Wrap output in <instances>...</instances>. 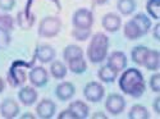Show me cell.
I'll return each instance as SVG.
<instances>
[{
  "mask_svg": "<svg viewBox=\"0 0 160 119\" xmlns=\"http://www.w3.org/2000/svg\"><path fill=\"white\" fill-rule=\"evenodd\" d=\"M119 88L126 95H129L133 99H138L143 95L146 90V82L142 73L136 68L126 69L119 77Z\"/></svg>",
  "mask_w": 160,
  "mask_h": 119,
  "instance_id": "cell-1",
  "label": "cell"
},
{
  "mask_svg": "<svg viewBox=\"0 0 160 119\" xmlns=\"http://www.w3.org/2000/svg\"><path fill=\"white\" fill-rule=\"evenodd\" d=\"M109 37L102 32H98L92 36L87 47V58L92 64H99L108 57Z\"/></svg>",
  "mask_w": 160,
  "mask_h": 119,
  "instance_id": "cell-2",
  "label": "cell"
},
{
  "mask_svg": "<svg viewBox=\"0 0 160 119\" xmlns=\"http://www.w3.org/2000/svg\"><path fill=\"white\" fill-rule=\"evenodd\" d=\"M62 30V21L58 17L48 16L40 21L38 24V36L42 38L55 37Z\"/></svg>",
  "mask_w": 160,
  "mask_h": 119,
  "instance_id": "cell-3",
  "label": "cell"
},
{
  "mask_svg": "<svg viewBox=\"0 0 160 119\" xmlns=\"http://www.w3.org/2000/svg\"><path fill=\"white\" fill-rule=\"evenodd\" d=\"M72 23L74 28H91L94 24V14L91 10L81 8L74 12L72 17Z\"/></svg>",
  "mask_w": 160,
  "mask_h": 119,
  "instance_id": "cell-4",
  "label": "cell"
},
{
  "mask_svg": "<svg viewBox=\"0 0 160 119\" xmlns=\"http://www.w3.org/2000/svg\"><path fill=\"white\" fill-rule=\"evenodd\" d=\"M105 95V88L100 82H88L83 88V96L90 102H99Z\"/></svg>",
  "mask_w": 160,
  "mask_h": 119,
  "instance_id": "cell-5",
  "label": "cell"
},
{
  "mask_svg": "<svg viewBox=\"0 0 160 119\" xmlns=\"http://www.w3.org/2000/svg\"><path fill=\"white\" fill-rule=\"evenodd\" d=\"M105 109L112 115H119L126 109V99L119 94H110L106 97Z\"/></svg>",
  "mask_w": 160,
  "mask_h": 119,
  "instance_id": "cell-6",
  "label": "cell"
},
{
  "mask_svg": "<svg viewBox=\"0 0 160 119\" xmlns=\"http://www.w3.org/2000/svg\"><path fill=\"white\" fill-rule=\"evenodd\" d=\"M30 82L32 83L33 87H44L48 82H49V72L41 67V65H37L33 67L30 71Z\"/></svg>",
  "mask_w": 160,
  "mask_h": 119,
  "instance_id": "cell-7",
  "label": "cell"
},
{
  "mask_svg": "<svg viewBox=\"0 0 160 119\" xmlns=\"http://www.w3.org/2000/svg\"><path fill=\"white\" fill-rule=\"evenodd\" d=\"M108 59V65L112 67L114 71H117L118 73L122 72L127 68V55L124 54L123 51H113L112 54H109L106 57Z\"/></svg>",
  "mask_w": 160,
  "mask_h": 119,
  "instance_id": "cell-8",
  "label": "cell"
},
{
  "mask_svg": "<svg viewBox=\"0 0 160 119\" xmlns=\"http://www.w3.org/2000/svg\"><path fill=\"white\" fill-rule=\"evenodd\" d=\"M55 110H57V105L52 100H49V99H44L41 100L37 107H36V113L38 115V118L41 119H50L54 117L55 114Z\"/></svg>",
  "mask_w": 160,
  "mask_h": 119,
  "instance_id": "cell-9",
  "label": "cell"
},
{
  "mask_svg": "<svg viewBox=\"0 0 160 119\" xmlns=\"http://www.w3.org/2000/svg\"><path fill=\"white\" fill-rule=\"evenodd\" d=\"M0 113H2V117L5 119H13L19 113V105L17 104L16 100L5 99L0 105Z\"/></svg>",
  "mask_w": 160,
  "mask_h": 119,
  "instance_id": "cell-10",
  "label": "cell"
},
{
  "mask_svg": "<svg viewBox=\"0 0 160 119\" xmlns=\"http://www.w3.org/2000/svg\"><path fill=\"white\" fill-rule=\"evenodd\" d=\"M76 94V87L71 82H62L55 87V96L60 101H68Z\"/></svg>",
  "mask_w": 160,
  "mask_h": 119,
  "instance_id": "cell-11",
  "label": "cell"
},
{
  "mask_svg": "<svg viewBox=\"0 0 160 119\" xmlns=\"http://www.w3.org/2000/svg\"><path fill=\"white\" fill-rule=\"evenodd\" d=\"M101 24L105 31L108 32H117L122 26V19L115 13H108L101 19Z\"/></svg>",
  "mask_w": 160,
  "mask_h": 119,
  "instance_id": "cell-12",
  "label": "cell"
},
{
  "mask_svg": "<svg viewBox=\"0 0 160 119\" xmlns=\"http://www.w3.org/2000/svg\"><path fill=\"white\" fill-rule=\"evenodd\" d=\"M37 96H38L37 91L32 86H24L18 92L19 101L23 105H26V107H31V105H33L36 102V100H37Z\"/></svg>",
  "mask_w": 160,
  "mask_h": 119,
  "instance_id": "cell-13",
  "label": "cell"
},
{
  "mask_svg": "<svg viewBox=\"0 0 160 119\" xmlns=\"http://www.w3.org/2000/svg\"><path fill=\"white\" fill-rule=\"evenodd\" d=\"M35 57L41 63H51L55 59V50L50 45H38L36 47Z\"/></svg>",
  "mask_w": 160,
  "mask_h": 119,
  "instance_id": "cell-14",
  "label": "cell"
},
{
  "mask_svg": "<svg viewBox=\"0 0 160 119\" xmlns=\"http://www.w3.org/2000/svg\"><path fill=\"white\" fill-rule=\"evenodd\" d=\"M143 67L148 69V71H151V72H156L159 71V67H160V52L158 50H150L148 51L145 59H143Z\"/></svg>",
  "mask_w": 160,
  "mask_h": 119,
  "instance_id": "cell-15",
  "label": "cell"
},
{
  "mask_svg": "<svg viewBox=\"0 0 160 119\" xmlns=\"http://www.w3.org/2000/svg\"><path fill=\"white\" fill-rule=\"evenodd\" d=\"M68 109L74 114L76 119H86L88 117V113H90L88 105L81 100H76V101L71 102Z\"/></svg>",
  "mask_w": 160,
  "mask_h": 119,
  "instance_id": "cell-16",
  "label": "cell"
},
{
  "mask_svg": "<svg viewBox=\"0 0 160 119\" xmlns=\"http://www.w3.org/2000/svg\"><path fill=\"white\" fill-rule=\"evenodd\" d=\"M35 14L27 10H21L17 14V24L22 30H30L35 23Z\"/></svg>",
  "mask_w": 160,
  "mask_h": 119,
  "instance_id": "cell-17",
  "label": "cell"
},
{
  "mask_svg": "<svg viewBox=\"0 0 160 119\" xmlns=\"http://www.w3.org/2000/svg\"><path fill=\"white\" fill-rule=\"evenodd\" d=\"M98 77L101 82H105V83H113L117 77H118V72L114 71L112 67H109L108 64L102 65V67H100L99 72H98Z\"/></svg>",
  "mask_w": 160,
  "mask_h": 119,
  "instance_id": "cell-18",
  "label": "cell"
},
{
  "mask_svg": "<svg viewBox=\"0 0 160 119\" xmlns=\"http://www.w3.org/2000/svg\"><path fill=\"white\" fill-rule=\"evenodd\" d=\"M81 57H83V50L78 45H68L63 50V58L67 63L73 60V59L81 58Z\"/></svg>",
  "mask_w": 160,
  "mask_h": 119,
  "instance_id": "cell-19",
  "label": "cell"
},
{
  "mask_svg": "<svg viewBox=\"0 0 160 119\" xmlns=\"http://www.w3.org/2000/svg\"><path fill=\"white\" fill-rule=\"evenodd\" d=\"M132 19L135 21L136 24L138 26V28H140L142 36H145L146 33L150 31V28H151V21H150V18L146 14H143V13H138V14H136Z\"/></svg>",
  "mask_w": 160,
  "mask_h": 119,
  "instance_id": "cell-20",
  "label": "cell"
},
{
  "mask_svg": "<svg viewBox=\"0 0 160 119\" xmlns=\"http://www.w3.org/2000/svg\"><path fill=\"white\" fill-rule=\"evenodd\" d=\"M149 51V47H146L143 45H137L132 49L131 51V59L132 62L137 64V65H142L143 64V59L146 57V54H148Z\"/></svg>",
  "mask_w": 160,
  "mask_h": 119,
  "instance_id": "cell-21",
  "label": "cell"
},
{
  "mask_svg": "<svg viewBox=\"0 0 160 119\" xmlns=\"http://www.w3.org/2000/svg\"><path fill=\"white\" fill-rule=\"evenodd\" d=\"M124 36L128 40H137L140 37H142V33L138 28V26L136 24V22L131 19L124 24Z\"/></svg>",
  "mask_w": 160,
  "mask_h": 119,
  "instance_id": "cell-22",
  "label": "cell"
},
{
  "mask_svg": "<svg viewBox=\"0 0 160 119\" xmlns=\"http://www.w3.org/2000/svg\"><path fill=\"white\" fill-rule=\"evenodd\" d=\"M67 67L59 60H52L51 64H50V73L51 76L54 77L55 79H63L65 76H67Z\"/></svg>",
  "mask_w": 160,
  "mask_h": 119,
  "instance_id": "cell-23",
  "label": "cell"
},
{
  "mask_svg": "<svg viewBox=\"0 0 160 119\" xmlns=\"http://www.w3.org/2000/svg\"><path fill=\"white\" fill-rule=\"evenodd\" d=\"M128 118L129 119H149L150 118V113H149L148 109L143 107V105L136 104L129 109Z\"/></svg>",
  "mask_w": 160,
  "mask_h": 119,
  "instance_id": "cell-24",
  "label": "cell"
},
{
  "mask_svg": "<svg viewBox=\"0 0 160 119\" xmlns=\"http://www.w3.org/2000/svg\"><path fill=\"white\" fill-rule=\"evenodd\" d=\"M68 69L74 74H82L87 69V63L83 57L68 62Z\"/></svg>",
  "mask_w": 160,
  "mask_h": 119,
  "instance_id": "cell-25",
  "label": "cell"
},
{
  "mask_svg": "<svg viewBox=\"0 0 160 119\" xmlns=\"http://www.w3.org/2000/svg\"><path fill=\"white\" fill-rule=\"evenodd\" d=\"M117 8L122 16H129L136 9V2L135 0H118Z\"/></svg>",
  "mask_w": 160,
  "mask_h": 119,
  "instance_id": "cell-26",
  "label": "cell"
},
{
  "mask_svg": "<svg viewBox=\"0 0 160 119\" xmlns=\"http://www.w3.org/2000/svg\"><path fill=\"white\" fill-rule=\"evenodd\" d=\"M146 10H148V14L152 19L158 21L160 18V0H148Z\"/></svg>",
  "mask_w": 160,
  "mask_h": 119,
  "instance_id": "cell-27",
  "label": "cell"
},
{
  "mask_svg": "<svg viewBox=\"0 0 160 119\" xmlns=\"http://www.w3.org/2000/svg\"><path fill=\"white\" fill-rule=\"evenodd\" d=\"M14 18H13L10 14H0V30L3 31H7V32H10L14 28Z\"/></svg>",
  "mask_w": 160,
  "mask_h": 119,
  "instance_id": "cell-28",
  "label": "cell"
},
{
  "mask_svg": "<svg viewBox=\"0 0 160 119\" xmlns=\"http://www.w3.org/2000/svg\"><path fill=\"white\" fill-rule=\"evenodd\" d=\"M72 36L77 41H86L91 36V28H74L72 31Z\"/></svg>",
  "mask_w": 160,
  "mask_h": 119,
  "instance_id": "cell-29",
  "label": "cell"
},
{
  "mask_svg": "<svg viewBox=\"0 0 160 119\" xmlns=\"http://www.w3.org/2000/svg\"><path fill=\"white\" fill-rule=\"evenodd\" d=\"M10 40H12L10 38V32L0 30V50L7 49L10 44Z\"/></svg>",
  "mask_w": 160,
  "mask_h": 119,
  "instance_id": "cell-30",
  "label": "cell"
},
{
  "mask_svg": "<svg viewBox=\"0 0 160 119\" xmlns=\"http://www.w3.org/2000/svg\"><path fill=\"white\" fill-rule=\"evenodd\" d=\"M150 88L154 92L160 91V74L159 73H155L150 77Z\"/></svg>",
  "mask_w": 160,
  "mask_h": 119,
  "instance_id": "cell-31",
  "label": "cell"
},
{
  "mask_svg": "<svg viewBox=\"0 0 160 119\" xmlns=\"http://www.w3.org/2000/svg\"><path fill=\"white\" fill-rule=\"evenodd\" d=\"M16 7V0H0V9L4 12H10Z\"/></svg>",
  "mask_w": 160,
  "mask_h": 119,
  "instance_id": "cell-32",
  "label": "cell"
},
{
  "mask_svg": "<svg viewBox=\"0 0 160 119\" xmlns=\"http://www.w3.org/2000/svg\"><path fill=\"white\" fill-rule=\"evenodd\" d=\"M58 118H59V119H76L74 114H73L69 109H65V110H63L62 113H59Z\"/></svg>",
  "mask_w": 160,
  "mask_h": 119,
  "instance_id": "cell-33",
  "label": "cell"
},
{
  "mask_svg": "<svg viewBox=\"0 0 160 119\" xmlns=\"http://www.w3.org/2000/svg\"><path fill=\"white\" fill-rule=\"evenodd\" d=\"M152 108H154V110H155V113H156V114H160V97H159V96L154 100Z\"/></svg>",
  "mask_w": 160,
  "mask_h": 119,
  "instance_id": "cell-34",
  "label": "cell"
},
{
  "mask_svg": "<svg viewBox=\"0 0 160 119\" xmlns=\"http://www.w3.org/2000/svg\"><path fill=\"white\" fill-rule=\"evenodd\" d=\"M159 30H160V24L156 23V24L154 26V30H152V35H154V38H155V40H159V38H160V36H159Z\"/></svg>",
  "mask_w": 160,
  "mask_h": 119,
  "instance_id": "cell-35",
  "label": "cell"
},
{
  "mask_svg": "<svg viewBox=\"0 0 160 119\" xmlns=\"http://www.w3.org/2000/svg\"><path fill=\"white\" fill-rule=\"evenodd\" d=\"M98 118H102V119H106V115L102 114V112H98L92 115V119H98Z\"/></svg>",
  "mask_w": 160,
  "mask_h": 119,
  "instance_id": "cell-36",
  "label": "cell"
},
{
  "mask_svg": "<svg viewBox=\"0 0 160 119\" xmlns=\"http://www.w3.org/2000/svg\"><path fill=\"white\" fill-rule=\"evenodd\" d=\"M92 3L95 5H104V4L108 3V0H92Z\"/></svg>",
  "mask_w": 160,
  "mask_h": 119,
  "instance_id": "cell-37",
  "label": "cell"
},
{
  "mask_svg": "<svg viewBox=\"0 0 160 119\" xmlns=\"http://www.w3.org/2000/svg\"><path fill=\"white\" fill-rule=\"evenodd\" d=\"M4 88H5V82H4V79L0 77V94L4 91Z\"/></svg>",
  "mask_w": 160,
  "mask_h": 119,
  "instance_id": "cell-38",
  "label": "cell"
},
{
  "mask_svg": "<svg viewBox=\"0 0 160 119\" xmlns=\"http://www.w3.org/2000/svg\"><path fill=\"white\" fill-rule=\"evenodd\" d=\"M21 118H22V119H26V118H30V119H35V115H32V114L27 113V114H23V115H22Z\"/></svg>",
  "mask_w": 160,
  "mask_h": 119,
  "instance_id": "cell-39",
  "label": "cell"
}]
</instances>
